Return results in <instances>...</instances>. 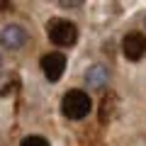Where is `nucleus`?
<instances>
[{
    "label": "nucleus",
    "instance_id": "f257e3e1",
    "mask_svg": "<svg viewBox=\"0 0 146 146\" xmlns=\"http://www.w3.org/2000/svg\"><path fill=\"white\" fill-rule=\"evenodd\" d=\"M90 110H93L90 95L83 93V90H71V93H66L63 100H61V112L68 119H83Z\"/></svg>",
    "mask_w": 146,
    "mask_h": 146
},
{
    "label": "nucleus",
    "instance_id": "f03ea898",
    "mask_svg": "<svg viewBox=\"0 0 146 146\" xmlns=\"http://www.w3.org/2000/svg\"><path fill=\"white\" fill-rule=\"evenodd\" d=\"M46 34L56 46H71L76 39H78V29L76 25L68 20H61V17H54V20L46 22Z\"/></svg>",
    "mask_w": 146,
    "mask_h": 146
},
{
    "label": "nucleus",
    "instance_id": "7ed1b4c3",
    "mask_svg": "<svg viewBox=\"0 0 146 146\" xmlns=\"http://www.w3.org/2000/svg\"><path fill=\"white\" fill-rule=\"evenodd\" d=\"M122 51L129 61H139L141 56H146V34L141 32H131L122 39Z\"/></svg>",
    "mask_w": 146,
    "mask_h": 146
},
{
    "label": "nucleus",
    "instance_id": "20e7f679",
    "mask_svg": "<svg viewBox=\"0 0 146 146\" xmlns=\"http://www.w3.org/2000/svg\"><path fill=\"white\" fill-rule=\"evenodd\" d=\"M0 44L5 49H12V51H17V49H22L27 44V32L25 27L20 25H7L5 29L0 32Z\"/></svg>",
    "mask_w": 146,
    "mask_h": 146
},
{
    "label": "nucleus",
    "instance_id": "39448f33",
    "mask_svg": "<svg viewBox=\"0 0 146 146\" xmlns=\"http://www.w3.org/2000/svg\"><path fill=\"white\" fill-rule=\"evenodd\" d=\"M63 68H66V56L58 51H51L46 56H42V71L49 80H58L63 76Z\"/></svg>",
    "mask_w": 146,
    "mask_h": 146
},
{
    "label": "nucleus",
    "instance_id": "423d86ee",
    "mask_svg": "<svg viewBox=\"0 0 146 146\" xmlns=\"http://www.w3.org/2000/svg\"><path fill=\"white\" fill-rule=\"evenodd\" d=\"M107 68L105 66H93V68H88V73H85V83L90 85V88H95V90H102L105 85H107Z\"/></svg>",
    "mask_w": 146,
    "mask_h": 146
},
{
    "label": "nucleus",
    "instance_id": "0eeeda50",
    "mask_svg": "<svg viewBox=\"0 0 146 146\" xmlns=\"http://www.w3.org/2000/svg\"><path fill=\"white\" fill-rule=\"evenodd\" d=\"M20 146H49V141L44 136H25Z\"/></svg>",
    "mask_w": 146,
    "mask_h": 146
}]
</instances>
